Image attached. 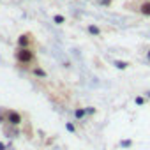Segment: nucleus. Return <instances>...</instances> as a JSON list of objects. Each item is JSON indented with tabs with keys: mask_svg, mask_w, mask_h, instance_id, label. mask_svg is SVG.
I'll return each mask as SVG.
<instances>
[{
	"mask_svg": "<svg viewBox=\"0 0 150 150\" xmlns=\"http://www.w3.org/2000/svg\"><path fill=\"white\" fill-rule=\"evenodd\" d=\"M6 124L9 125H14V127H20L23 124V117L20 111L16 110H6Z\"/></svg>",
	"mask_w": 150,
	"mask_h": 150,
	"instance_id": "nucleus-2",
	"label": "nucleus"
},
{
	"mask_svg": "<svg viewBox=\"0 0 150 150\" xmlns=\"http://www.w3.org/2000/svg\"><path fill=\"white\" fill-rule=\"evenodd\" d=\"M88 30H90V32H92V34H99V30H97V28H96V27H90V28H88Z\"/></svg>",
	"mask_w": 150,
	"mask_h": 150,
	"instance_id": "nucleus-7",
	"label": "nucleus"
},
{
	"mask_svg": "<svg viewBox=\"0 0 150 150\" xmlns=\"http://www.w3.org/2000/svg\"><path fill=\"white\" fill-rule=\"evenodd\" d=\"M14 57H16V62L20 65H32V64H35V53H34L32 48H18Z\"/></svg>",
	"mask_w": 150,
	"mask_h": 150,
	"instance_id": "nucleus-1",
	"label": "nucleus"
},
{
	"mask_svg": "<svg viewBox=\"0 0 150 150\" xmlns=\"http://www.w3.org/2000/svg\"><path fill=\"white\" fill-rule=\"evenodd\" d=\"M53 20H55V23H58V25H62V23L65 21V18H64V16H60V14H57Z\"/></svg>",
	"mask_w": 150,
	"mask_h": 150,
	"instance_id": "nucleus-5",
	"label": "nucleus"
},
{
	"mask_svg": "<svg viewBox=\"0 0 150 150\" xmlns=\"http://www.w3.org/2000/svg\"><path fill=\"white\" fill-rule=\"evenodd\" d=\"M30 72L34 74V76L41 78V80H46V78H48V74H46V71H44L42 67H39V65H34V67L30 69Z\"/></svg>",
	"mask_w": 150,
	"mask_h": 150,
	"instance_id": "nucleus-4",
	"label": "nucleus"
},
{
	"mask_svg": "<svg viewBox=\"0 0 150 150\" xmlns=\"http://www.w3.org/2000/svg\"><path fill=\"white\" fill-rule=\"evenodd\" d=\"M32 46H34V41L30 34H21L18 37V48H32Z\"/></svg>",
	"mask_w": 150,
	"mask_h": 150,
	"instance_id": "nucleus-3",
	"label": "nucleus"
},
{
	"mask_svg": "<svg viewBox=\"0 0 150 150\" xmlns=\"http://www.w3.org/2000/svg\"><path fill=\"white\" fill-rule=\"evenodd\" d=\"M4 122H6V110L0 111V124H4Z\"/></svg>",
	"mask_w": 150,
	"mask_h": 150,
	"instance_id": "nucleus-6",
	"label": "nucleus"
}]
</instances>
